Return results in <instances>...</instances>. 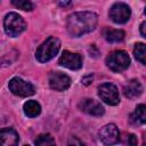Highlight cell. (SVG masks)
<instances>
[{
    "label": "cell",
    "instance_id": "cell-21",
    "mask_svg": "<svg viewBox=\"0 0 146 146\" xmlns=\"http://www.w3.org/2000/svg\"><path fill=\"white\" fill-rule=\"evenodd\" d=\"M137 144H138L137 137L133 133H130L128 136V146H137Z\"/></svg>",
    "mask_w": 146,
    "mask_h": 146
},
{
    "label": "cell",
    "instance_id": "cell-23",
    "mask_svg": "<svg viewBox=\"0 0 146 146\" xmlns=\"http://www.w3.org/2000/svg\"><path fill=\"white\" fill-rule=\"evenodd\" d=\"M145 29H146V22H143L140 24V33H141V35L144 38H146V31H145Z\"/></svg>",
    "mask_w": 146,
    "mask_h": 146
},
{
    "label": "cell",
    "instance_id": "cell-5",
    "mask_svg": "<svg viewBox=\"0 0 146 146\" xmlns=\"http://www.w3.org/2000/svg\"><path fill=\"white\" fill-rule=\"evenodd\" d=\"M8 87H9V90L18 97H29L35 92V88L32 83H30L18 76L13 78L9 81Z\"/></svg>",
    "mask_w": 146,
    "mask_h": 146
},
{
    "label": "cell",
    "instance_id": "cell-2",
    "mask_svg": "<svg viewBox=\"0 0 146 146\" xmlns=\"http://www.w3.org/2000/svg\"><path fill=\"white\" fill-rule=\"evenodd\" d=\"M59 48H60V41L56 36H49L36 49L35 58L40 63L49 62L58 54Z\"/></svg>",
    "mask_w": 146,
    "mask_h": 146
},
{
    "label": "cell",
    "instance_id": "cell-3",
    "mask_svg": "<svg viewBox=\"0 0 146 146\" xmlns=\"http://www.w3.org/2000/svg\"><path fill=\"white\" fill-rule=\"evenodd\" d=\"M3 27L7 35L15 38L26 30V22L17 13H8L3 19Z\"/></svg>",
    "mask_w": 146,
    "mask_h": 146
},
{
    "label": "cell",
    "instance_id": "cell-19",
    "mask_svg": "<svg viewBox=\"0 0 146 146\" xmlns=\"http://www.w3.org/2000/svg\"><path fill=\"white\" fill-rule=\"evenodd\" d=\"M11 3L16 8L25 10V11H30V10L33 9V3L31 1H27V0H13Z\"/></svg>",
    "mask_w": 146,
    "mask_h": 146
},
{
    "label": "cell",
    "instance_id": "cell-10",
    "mask_svg": "<svg viewBox=\"0 0 146 146\" xmlns=\"http://www.w3.org/2000/svg\"><path fill=\"white\" fill-rule=\"evenodd\" d=\"M59 65L70 70H79L82 67V57L76 52H71L68 50H65L63 51L59 58Z\"/></svg>",
    "mask_w": 146,
    "mask_h": 146
},
{
    "label": "cell",
    "instance_id": "cell-11",
    "mask_svg": "<svg viewBox=\"0 0 146 146\" xmlns=\"http://www.w3.org/2000/svg\"><path fill=\"white\" fill-rule=\"evenodd\" d=\"M79 107L82 112H84L89 115H92V116H100L105 113L103 105L99 102H97L95 99H90V98H87V99H83L82 102H80Z\"/></svg>",
    "mask_w": 146,
    "mask_h": 146
},
{
    "label": "cell",
    "instance_id": "cell-7",
    "mask_svg": "<svg viewBox=\"0 0 146 146\" xmlns=\"http://www.w3.org/2000/svg\"><path fill=\"white\" fill-rule=\"evenodd\" d=\"M110 18L116 24H123L129 21L131 16L130 7L124 2H116L110 9Z\"/></svg>",
    "mask_w": 146,
    "mask_h": 146
},
{
    "label": "cell",
    "instance_id": "cell-12",
    "mask_svg": "<svg viewBox=\"0 0 146 146\" xmlns=\"http://www.w3.org/2000/svg\"><path fill=\"white\" fill-rule=\"evenodd\" d=\"M18 141V133L13 128H3L0 130V146H17Z\"/></svg>",
    "mask_w": 146,
    "mask_h": 146
},
{
    "label": "cell",
    "instance_id": "cell-1",
    "mask_svg": "<svg viewBox=\"0 0 146 146\" xmlns=\"http://www.w3.org/2000/svg\"><path fill=\"white\" fill-rule=\"evenodd\" d=\"M97 23L98 16L94 11H76L67 17L66 29L70 35L78 38L94 31Z\"/></svg>",
    "mask_w": 146,
    "mask_h": 146
},
{
    "label": "cell",
    "instance_id": "cell-14",
    "mask_svg": "<svg viewBox=\"0 0 146 146\" xmlns=\"http://www.w3.org/2000/svg\"><path fill=\"white\" fill-rule=\"evenodd\" d=\"M23 110H24V113H25L26 116H29V117H35V116H38L40 114L41 106H40V104L36 100L31 99V100H27V102L24 103Z\"/></svg>",
    "mask_w": 146,
    "mask_h": 146
},
{
    "label": "cell",
    "instance_id": "cell-17",
    "mask_svg": "<svg viewBox=\"0 0 146 146\" xmlns=\"http://www.w3.org/2000/svg\"><path fill=\"white\" fill-rule=\"evenodd\" d=\"M133 56L137 60H139L143 65L146 64V50H145V43L138 42L133 47Z\"/></svg>",
    "mask_w": 146,
    "mask_h": 146
},
{
    "label": "cell",
    "instance_id": "cell-22",
    "mask_svg": "<svg viewBox=\"0 0 146 146\" xmlns=\"http://www.w3.org/2000/svg\"><path fill=\"white\" fill-rule=\"evenodd\" d=\"M92 74H89V75H87V76H84V78H82V83L84 84V86H88V84H90V82L92 81Z\"/></svg>",
    "mask_w": 146,
    "mask_h": 146
},
{
    "label": "cell",
    "instance_id": "cell-6",
    "mask_svg": "<svg viewBox=\"0 0 146 146\" xmlns=\"http://www.w3.org/2000/svg\"><path fill=\"white\" fill-rule=\"evenodd\" d=\"M98 96L107 105L114 106L120 103V95L115 84L106 82L98 87Z\"/></svg>",
    "mask_w": 146,
    "mask_h": 146
},
{
    "label": "cell",
    "instance_id": "cell-15",
    "mask_svg": "<svg viewBox=\"0 0 146 146\" xmlns=\"http://www.w3.org/2000/svg\"><path fill=\"white\" fill-rule=\"evenodd\" d=\"M105 39L106 41L111 42V43H115V42H120L124 39V31L122 30H113V29H107L105 31Z\"/></svg>",
    "mask_w": 146,
    "mask_h": 146
},
{
    "label": "cell",
    "instance_id": "cell-9",
    "mask_svg": "<svg viewBox=\"0 0 146 146\" xmlns=\"http://www.w3.org/2000/svg\"><path fill=\"white\" fill-rule=\"evenodd\" d=\"M48 82L50 88L56 91H64L71 86L70 76L62 72H51L49 74Z\"/></svg>",
    "mask_w": 146,
    "mask_h": 146
},
{
    "label": "cell",
    "instance_id": "cell-16",
    "mask_svg": "<svg viewBox=\"0 0 146 146\" xmlns=\"http://www.w3.org/2000/svg\"><path fill=\"white\" fill-rule=\"evenodd\" d=\"M131 121H135L139 124H144L146 122V106L144 104H140L136 107L133 114H131Z\"/></svg>",
    "mask_w": 146,
    "mask_h": 146
},
{
    "label": "cell",
    "instance_id": "cell-8",
    "mask_svg": "<svg viewBox=\"0 0 146 146\" xmlns=\"http://www.w3.org/2000/svg\"><path fill=\"white\" fill-rule=\"evenodd\" d=\"M98 137L104 145L111 146V145L119 143L120 131L114 123H108L104 125L103 128H100V130L98 131Z\"/></svg>",
    "mask_w": 146,
    "mask_h": 146
},
{
    "label": "cell",
    "instance_id": "cell-13",
    "mask_svg": "<svg viewBox=\"0 0 146 146\" xmlns=\"http://www.w3.org/2000/svg\"><path fill=\"white\" fill-rule=\"evenodd\" d=\"M123 94L127 98L129 99H133L139 97L143 94V86L141 83L137 80V79H132L130 80L123 88Z\"/></svg>",
    "mask_w": 146,
    "mask_h": 146
},
{
    "label": "cell",
    "instance_id": "cell-20",
    "mask_svg": "<svg viewBox=\"0 0 146 146\" xmlns=\"http://www.w3.org/2000/svg\"><path fill=\"white\" fill-rule=\"evenodd\" d=\"M67 146H84V145H83V143H82L79 138H76V137H71V138L68 139V141H67Z\"/></svg>",
    "mask_w": 146,
    "mask_h": 146
},
{
    "label": "cell",
    "instance_id": "cell-4",
    "mask_svg": "<svg viewBox=\"0 0 146 146\" xmlns=\"http://www.w3.org/2000/svg\"><path fill=\"white\" fill-rule=\"evenodd\" d=\"M106 65L111 71L120 73L129 67L130 57L124 50H115L107 56Z\"/></svg>",
    "mask_w": 146,
    "mask_h": 146
},
{
    "label": "cell",
    "instance_id": "cell-25",
    "mask_svg": "<svg viewBox=\"0 0 146 146\" xmlns=\"http://www.w3.org/2000/svg\"><path fill=\"white\" fill-rule=\"evenodd\" d=\"M24 146H30V145H24Z\"/></svg>",
    "mask_w": 146,
    "mask_h": 146
},
{
    "label": "cell",
    "instance_id": "cell-24",
    "mask_svg": "<svg viewBox=\"0 0 146 146\" xmlns=\"http://www.w3.org/2000/svg\"><path fill=\"white\" fill-rule=\"evenodd\" d=\"M58 5L59 6H62V7H67V6H71L72 5V2L71 1H60V2H58Z\"/></svg>",
    "mask_w": 146,
    "mask_h": 146
},
{
    "label": "cell",
    "instance_id": "cell-18",
    "mask_svg": "<svg viewBox=\"0 0 146 146\" xmlns=\"http://www.w3.org/2000/svg\"><path fill=\"white\" fill-rule=\"evenodd\" d=\"M35 146H56V143L51 135L42 133L35 139Z\"/></svg>",
    "mask_w": 146,
    "mask_h": 146
},
{
    "label": "cell",
    "instance_id": "cell-26",
    "mask_svg": "<svg viewBox=\"0 0 146 146\" xmlns=\"http://www.w3.org/2000/svg\"><path fill=\"white\" fill-rule=\"evenodd\" d=\"M143 146H145V145H143Z\"/></svg>",
    "mask_w": 146,
    "mask_h": 146
}]
</instances>
